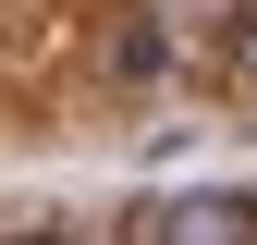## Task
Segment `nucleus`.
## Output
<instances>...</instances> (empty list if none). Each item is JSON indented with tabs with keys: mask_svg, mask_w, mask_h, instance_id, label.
<instances>
[{
	"mask_svg": "<svg viewBox=\"0 0 257 245\" xmlns=\"http://www.w3.org/2000/svg\"><path fill=\"white\" fill-rule=\"evenodd\" d=\"M0 245H74V233H49V221H37V233H0Z\"/></svg>",
	"mask_w": 257,
	"mask_h": 245,
	"instance_id": "nucleus-4",
	"label": "nucleus"
},
{
	"mask_svg": "<svg viewBox=\"0 0 257 245\" xmlns=\"http://www.w3.org/2000/svg\"><path fill=\"white\" fill-rule=\"evenodd\" d=\"M220 61H233V86L257 98V13H233V37H220Z\"/></svg>",
	"mask_w": 257,
	"mask_h": 245,
	"instance_id": "nucleus-3",
	"label": "nucleus"
},
{
	"mask_svg": "<svg viewBox=\"0 0 257 245\" xmlns=\"http://www.w3.org/2000/svg\"><path fill=\"white\" fill-rule=\"evenodd\" d=\"M135 245H257V208L245 196H172V208H135Z\"/></svg>",
	"mask_w": 257,
	"mask_h": 245,
	"instance_id": "nucleus-1",
	"label": "nucleus"
},
{
	"mask_svg": "<svg viewBox=\"0 0 257 245\" xmlns=\"http://www.w3.org/2000/svg\"><path fill=\"white\" fill-rule=\"evenodd\" d=\"M159 61H172V37H159L147 13H122V37H110V74H122V86H147Z\"/></svg>",
	"mask_w": 257,
	"mask_h": 245,
	"instance_id": "nucleus-2",
	"label": "nucleus"
}]
</instances>
